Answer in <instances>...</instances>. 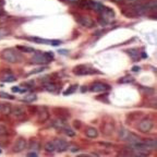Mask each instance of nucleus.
<instances>
[{
    "label": "nucleus",
    "instance_id": "f257e3e1",
    "mask_svg": "<svg viewBox=\"0 0 157 157\" xmlns=\"http://www.w3.org/2000/svg\"><path fill=\"white\" fill-rule=\"evenodd\" d=\"M54 58H55V55L52 52H38V54H35L32 57L31 61H32V63L35 64H47L52 61V60H54Z\"/></svg>",
    "mask_w": 157,
    "mask_h": 157
},
{
    "label": "nucleus",
    "instance_id": "f03ea898",
    "mask_svg": "<svg viewBox=\"0 0 157 157\" xmlns=\"http://www.w3.org/2000/svg\"><path fill=\"white\" fill-rule=\"evenodd\" d=\"M1 57H2L3 60H6L9 63H17V60L20 59L19 55L13 49H6V50H3L2 54H1Z\"/></svg>",
    "mask_w": 157,
    "mask_h": 157
},
{
    "label": "nucleus",
    "instance_id": "7ed1b4c3",
    "mask_svg": "<svg viewBox=\"0 0 157 157\" xmlns=\"http://www.w3.org/2000/svg\"><path fill=\"white\" fill-rule=\"evenodd\" d=\"M136 128H137V130L143 133L150 132L153 128V121L150 120V119H142V120L139 122Z\"/></svg>",
    "mask_w": 157,
    "mask_h": 157
},
{
    "label": "nucleus",
    "instance_id": "20e7f679",
    "mask_svg": "<svg viewBox=\"0 0 157 157\" xmlns=\"http://www.w3.org/2000/svg\"><path fill=\"white\" fill-rule=\"evenodd\" d=\"M26 144H27L26 140L23 139V137H19V139H17L14 145H13V152L20 153V152H22V151H24L25 147H26Z\"/></svg>",
    "mask_w": 157,
    "mask_h": 157
},
{
    "label": "nucleus",
    "instance_id": "39448f33",
    "mask_svg": "<svg viewBox=\"0 0 157 157\" xmlns=\"http://www.w3.org/2000/svg\"><path fill=\"white\" fill-rule=\"evenodd\" d=\"M55 144V148H56V151H58V152H64V151H67V148H68V143H67L66 140H63V139H56L55 141H52Z\"/></svg>",
    "mask_w": 157,
    "mask_h": 157
},
{
    "label": "nucleus",
    "instance_id": "423d86ee",
    "mask_svg": "<svg viewBox=\"0 0 157 157\" xmlns=\"http://www.w3.org/2000/svg\"><path fill=\"white\" fill-rule=\"evenodd\" d=\"M109 85L105 83H101V82H98V83H94L93 85L90 87L92 92H95V93H101V92H106L109 90Z\"/></svg>",
    "mask_w": 157,
    "mask_h": 157
},
{
    "label": "nucleus",
    "instance_id": "0eeeda50",
    "mask_svg": "<svg viewBox=\"0 0 157 157\" xmlns=\"http://www.w3.org/2000/svg\"><path fill=\"white\" fill-rule=\"evenodd\" d=\"M78 23L84 27H93L94 26V21L92 20V17H90L88 15H81L78 17Z\"/></svg>",
    "mask_w": 157,
    "mask_h": 157
},
{
    "label": "nucleus",
    "instance_id": "6e6552de",
    "mask_svg": "<svg viewBox=\"0 0 157 157\" xmlns=\"http://www.w3.org/2000/svg\"><path fill=\"white\" fill-rule=\"evenodd\" d=\"M99 13H101V17L105 20H113L116 17L115 12H113V10L110 9V8H105L104 7L103 9L99 11Z\"/></svg>",
    "mask_w": 157,
    "mask_h": 157
},
{
    "label": "nucleus",
    "instance_id": "1a4fd4ad",
    "mask_svg": "<svg viewBox=\"0 0 157 157\" xmlns=\"http://www.w3.org/2000/svg\"><path fill=\"white\" fill-rule=\"evenodd\" d=\"M11 115H12V117L17 118V119H21L22 117H24L25 111H24V109H23L22 107H19V106H17V107H12Z\"/></svg>",
    "mask_w": 157,
    "mask_h": 157
},
{
    "label": "nucleus",
    "instance_id": "9d476101",
    "mask_svg": "<svg viewBox=\"0 0 157 157\" xmlns=\"http://www.w3.org/2000/svg\"><path fill=\"white\" fill-rule=\"evenodd\" d=\"M88 8L99 12V11L104 8V6L101 5V3L97 2V1H94V0H88Z\"/></svg>",
    "mask_w": 157,
    "mask_h": 157
},
{
    "label": "nucleus",
    "instance_id": "9b49d317",
    "mask_svg": "<svg viewBox=\"0 0 157 157\" xmlns=\"http://www.w3.org/2000/svg\"><path fill=\"white\" fill-rule=\"evenodd\" d=\"M85 134H86V136L90 137V139H95V137L98 136V134H99V133H98L97 129H95V128H93V127H90V128H87V129H86Z\"/></svg>",
    "mask_w": 157,
    "mask_h": 157
},
{
    "label": "nucleus",
    "instance_id": "f8f14e48",
    "mask_svg": "<svg viewBox=\"0 0 157 157\" xmlns=\"http://www.w3.org/2000/svg\"><path fill=\"white\" fill-rule=\"evenodd\" d=\"M12 110V105L10 104H3V105H0V111L3 115H10Z\"/></svg>",
    "mask_w": 157,
    "mask_h": 157
},
{
    "label": "nucleus",
    "instance_id": "ddd939ff",
    "mask_svg": "<svg viewBox=\"0 0 157 157\" xmlns=\"http://www.w3.org/2000/svg\"><path fill=\"white\" fill-rule=\"evenodd\" d=\"M39 148H40V143H39V141H37V140L29 141V151H34V152H36V151H38Z\"/></svg>",
    "mask_w": 157,
    "mask_h": 157
},
{
    "label": "nucleus",
    "instance_id": "4468645a",
    "mask_svg": "<svg viewBox=\"0 0 157 157\" xmlns=\"http://www.w3.org/2000/svg\"><path fill=\"white\" fill-rule=\"evenodd\" d=\"M48 118H49L48 111H47L45 108H43L42 110H40V113H38V120L40 121V122H45V121H46Z\"/></svg>",
    "mask_w": 157,
    "mask_h": 157
},
{
    "label": "nucleus",
    "instance_id": "2eb2a0df",
    "mask_svg": "<svg viewBox=\"0 0 157 157\" xmlns=\"http://www.w3.org/2000/svg\"><path fill=\"white\" fill-rule=\"evenodd\" d=\"M127 141L130 143V144H132V143H135V142H139V141H141V139L137 136L136 134L129 133V135H128V137H127Z\"/></svg>",
    "mask_w": 157,
    "mask_h": 157
},
{
    "label": "nucleus",
    "instance_id": "dca6fc26",
    "mask_svg": "<svg viewBox=\"0 0 157 157\" xmlns=\"http://www.w3.org/2000/svg\"><path fill=\"white\" fill-rule=\"evenodd\" d=\"M145 144L147 145V146L150 147L151 150H156V146H157V143H156V140H152V139H148V140H145L144 141Z\"/></svg>",
    "mask_w": 157,
    "mask_h": 157
},
{
    "label": "nucleus",
    "instance_id": "f3484780",
    "mask_svg": "<svg viewBox=\"0 0 157 157\" xmlns=\"http://www.w3.org/2000/svg\"><path fill=\"white\" fill-rule=\"evenodd\" d=\"M128 135H129V131L124 128H121L120 131H119V139L120 140H127Z\"/></svg>",
    "mask_w": 157,
    "mask_h": 157
},
{
    "label": "nucleus",
    "instance_id": "a211bd4d",
    "mask_svg": "<svg viewBox=\"0 0 157 157\" xmlns=\"http://www.w3.org/2000/svg\"><path fill=\"white\" fill-rule=\"evenodd\" d=\"M45 150H46L48 153H54L55 151H56L54 142H50V141H49V142H47L46 144H45Z\"/></svg>",
    "mask_w": 157,
    "mask_h": 157
},
{
    "label": "nucleus",
    "instance_id": "6ab92c4d",
    "mask_svg": "<svg viewBox=\"0 0 157 157\" xmlns=\"http://www.w3.org/2000/svg\"><path fill=\"white\" fill-rule=\"evenodd\" d=\"M145 7H146L147 10H153V11H155V10L157 9V2H156V0L150 1L148 3H146V5H145Z\"/></svg>",
    "mask_w": 157,
    "mask_h": 157
},
{
    "label": "nucleus",
    "instance_id": "aec40b11",
    "mask_svg": "<svg viewBox=\"0 0 157 157\" xmlns=\"http://www.w3.org/2000/svg\"><path fill=\"white\" fill-rule=\"evenodd\" d=\"M2 81L5 82H14L15 81V76L11 73H8V74H5L2 76Z\"/></svg>",
    "mask_w": 157,
    "mask_h": 157
},
{
    "label": "nucleus",
    "instance_id": "412c9836",
    "mask_svg": "<svg viewBox=\"0 0 157 157\" xmlns=\"http://www.w3.org/2000/svg\"><path fill=\"white\" fill-rule=\"evenodd\" d=\"M37 99V96L35 94H31V95H27L23 98V101H26V103H32V101H35Z\"/></svg>",
    "mask_w": 157,
    "mask_h": 157
},
{
    "label": "nucleus",
    "instance_id": "4be33fe9",
    "mask_svg": "<svg viewBox=\"0 0 157 157\" xmlns=\"http://www.w3.org/2000/svg\"><path fill=\"white\" fill-rule=\"evenodd\" d=\"M52 127L55 128H64V122L62 120H60V119H58V120H55L52 121Z\"/></svg>",
    "mask_w": 157,
    "mask_h": 157
},
{
    "label": "nucleus",
    "instance_id": "5701e85b",
    "mask_svg": "<svg viewBox=\"0 0 157 157\" xmlns=\"http://www.w3.org/2000/svg\"><path fill=\"white\" fill-rule=\"evenodd\" d=\"M17 49L21 50V52H34V49L31 48V47H27V46H19L17 47Z\"/></svg>",
    "mask_w": 157,
    "mask_h": 157
},
{
    "label": "nucleus",
    "instance_id": "b1692460",
    "mask_svg": "<svg viewBox=\"0 0 157 157\" xmlns=\"http://www.w3.org/2000/svg\"><path fill=\"white\" fill-rule=\"evenodd\" d=\"M7 134H8V129H7V127L0 123V135H1V136H3V135H7Z\"/></svg>",
    "mask_w": 157,
    "mask_h": 157
},
{
    "label": "nucleus",
    "instance_id": "393cba45",
    "mask_svg": "<svg viewBox=\"0 0 157 157\" xmlns=\"http://www.w3.org/2000/svg\"><path fill=\"white\" fill-rule=\"evenodd\" d=\"M64 133H66L68 136H74L75 135V132H74L72 129H70V128H64Z\"/></svg>",
    "mask_w": 157,
    "mask_h": 157
},
{
    "label": "nucleus",
    "instance_id": "a878e982",
    "mask_svg": "<svg viewBox=\"0 0 157 157\" xmlns=\"http://www.w3.org/2000/svg\"><path fill=\"white\" fill-rule=\"evenodd\" d=\"M0 97L1 98H6V99H13V96L10 95V94L8 93H5V92H0Z\"/></svg>",
    "mask_w": 157,
    "mask_h": 157
},
{
    "label": "nucleus",
    "instance_id": "bb28decb",
    "mask_svg": "<svg viewBox=\"0 0 157 157\" xmlns=\"http://www.w3.org/2000/svg\"><path fill=\"white\" fill-rule=\"evenodd\" d=\"M42 71H45V67H42V68H38V69H34L32 71L29 72V75H32V74H36V73H39V72Z\"/></svg>",
    "mask_w": 157,
    "mask_h": 157
},
{
    "label": "nucleus",
    "instance_id": "cd10ccee",
    "mask_svg": "<svg viewBox=\"0 0 157 157\" xmlns=\"http://www.w3.org/2000/svg\"><path fill=\"white\" fill-rule=\"evenodd\" d=\"M133 81V78H131V76H125V78H122L120 80V83H128V82H132Z\"/></svg>",
    "mask_w": 157,
    "mask_h": 157
},
{
    "label": "nucleus",
    "instance_id": "c85d7f7f",
    "mask_svg": "<svg viewBox=\"0 0 157 157\" xmlns=\"http://www.w3.org/2000/svg\"><path fill=\"white\" fill-rule=\"evenodd\" d=\"M78 87V85H73V86H70V87H69V90L68 91H66L64 92V95H69V94L70 93H73L74 91H75V88Z\"/></svg>",
    "mask_w": 157,
    "mask_h": 157
},
{
    "label": "nucleus",
    "instance_id": "c756f323",
    "mask_svg": "<svg viewBox=\"0 0 157 157\" xmlns=\"http://www.w3.org/2000/svg\"><path fill=\"white\" fill-rule=\"evenodd\" d=\"M8 34H9V31H7L5 29H0V38L1 37H6Z\"/></svg>",
    "mask_w": 157,
    "mask_h": 157
},
{
    "label": "nucleus",
    "instance_id": "7c9ffc66",
    "mask_svg": "<svg viewBox=\"0 0 157 157\" xmlns=\"http://www.w3.org/2000/svg\"><path fill=\"white\" fill-rule=\"evenodd\" d=\"M55 87H56L55 85H52V84H49V85L46 86V90H47V91H49V92H54Z\"/></svg>",
    "mask_w": 157,
    "mask_h": 157
},
{
    "label": "nucleus",
    "instance_id": "2f4dec72",
    "mask_svg": "<svg viewBox=\"0 0 157 157\" xmlns=\"http://www.w3.org/2000/svg\"><path fill=\"white\" fill-rule=\"evenodd\" d=\"M68 147L70 148V151H71V152H78V151L80 150V148H78V146H75V145H71V146H69V145H68Z\"/></svg>",
    "mask_w": 157,
    "mask_h": 157
},
{
    "label": "nucleus",
    "instance_id": "473e14b6",
    "mask_svg": "<svg viewBox=\"0 0 157 157\" xmlns=\"http://www.w3.org/2000/svg\"><path fill=\"white\" fill-rule=\"evenodd\" d=\"M12 91L13 92H25L24 90H21V88H20L19 86H13V87H12Z\"/></svg>",
    "mask_w": 157,
    "mask_h": 157
},
{
    "label": "nucleus",
    "instance_id": "72a5a7b5",
    "mask_svg": "<svg viewBox=\"0 0 157 157\" xmlns=\"http://www.w3.org/2000/svg\"><path fill=\"white\" fill-rule=\"evenodd\" d=\"M140 70H141V68H140V67H133V68H132V71H134V72L140 71Z\"/></svg>",
    "mask_w": 157,
    "mask_h": 157
},
{
    "label": "nucleus",
    "instance_id": "f704fd0d",
    "mask_svg": "<svg viewBox=\"0 0 157 157\" xmlns=\"http://www.w3.org/2000/svg\"><path fill=\"white\" fill-rule=\"evenodd\" d=\"M29 156H38V153L37 152H34V153H29Z\"/></svg>",
    "mask_w": 157,
    "mask_h": 157
},
{
    "label": "nucleus",
    "instance_id": "c9c22d12",
    "mask_svg": "<svg viewBox=\"0 0 157 157\" xmlns=\"http://www.w3.org/2000/svg\"><path fill=\"white\" fill-rule=\"evenodd\" d=\"M59 52H60V54H63V55H67L66 52H68V50H59Z\"/></svg>",
    "mask_w": 157,
    "mask_h": 157
},
{
    "label": "nucleus",
    "instance_id": "e433bc0d",
    "mask_svg": "<svg viewBox=\"0 0 157 157\" xmlns=\"http://www.w3.org/2000/svg\"><path fill=\"white\" fill-rule=\"evenodd\" d=\"M67 1H69L70 3H75L76 1H78V0H67Z\"/></svg>",
    "mask_w": 157,
    "mask_h": 157
},
{
    "label": "nucleus",
    "instance_id": "4c0bfd02",
    "mask_svg": "<svg viewBox=\"0 0 157 157\" xmlns=\"http://www.w3.org/2000/svg\"><path fill=\"white\" fill-rule=\"evenodd\" d=\"M3 13H5V12H3V10L1 9V8H0V17H1V15H2Z\"/></svg>",
    "mask_w": 157,
    "mask_h": 157
},
{
    "label": "nucleus",
    "instance_id": "58836bf2",
    "mask_svg": "<svg viewBox=\"0 0 157 157\" xmlns=\"http://www.w3.org/2000/svg\"><path fill=\"white\" fill-rule=\"evenodd\" d=\"M3 3H5V2H3V0H0V8L2 7V6H3Z\"/></svg>",
    "mask_w": 157,
    "mask_h": 157
},
{
    "label": "nucleus",
    "instance_id": "ea45409f",
    "mask_svg": "<svg viewBox=\"0 0 157 157\" xmlns=\"http://www.w3.org/2000/svg\"><path fill=\"white\" fill-rule=\"evenodd\" d=\"M0 153H1V150H0Z\"/></svg>",
    "mask_w": 157,
    "mask_h": 157
},
{
    "label": "nucleus",
    "instance_id": "a19ab883",
    "mask_svg": "<svg viewBox=\"0 0 157 157\" xmlns=\"http://www.w3.org/2000/svg\"><path fill=\"white\" fill-rule=\"evenodd\" d=\"M129 1H131V0H129ZM132 1H133V0H132Z\"/></svg>",
    "mask_w": 157,
    "mask_h": 157
}]
</instances>
